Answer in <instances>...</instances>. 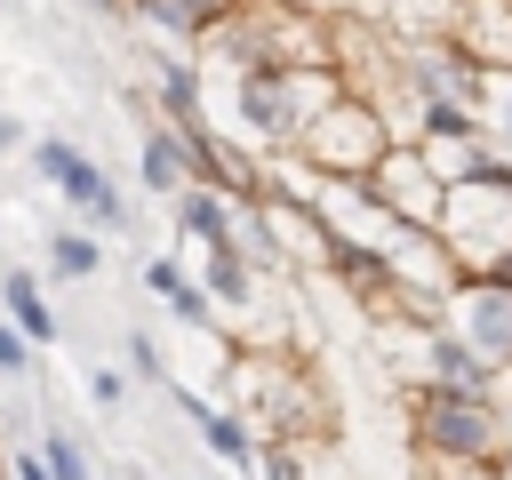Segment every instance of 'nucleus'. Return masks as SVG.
I'll return each instance as SVG.
<instances>
[{
	"label": "nucleus",
	"instance_id": "f257e3e1",
	"mask_svg": "<svg viewBox=\"0 0 512 480\" xmlns=\"http://www.w3.org/2000/svg\"><path fill=\"white\" fill-rule=\"evenodd\" d=\"M432 240L456 264V280H488L512 248V168H480V176L448 184L440 216H432Z\"/></svg>",
	"mask_w": 512,
	"mask_h": 480
},
{
	"label": "nucleus",
	"instance_id": "f03ea898",
	"mask_svg": "<svg viewBox=\"0 0 512 480\" xmlns=\"http://www.w3.org/2000/svg\"><path fill=\"white\" fill-rule=\"evenodd\" d=\"M384 144H400L392 136V120L368 104V96H336L320 120H304V136L288 144L312 176H336V184H360L376 160H384Z\"/></svg>",
	"mask_w": 512,
	"mask_h": 480
},
{
	"label": "nucleus",
	"instance_id": "7ed1b4c3",
	"mask_svg": "<svg viewBox=\"0 0 512 480\" xmlns=\"http://www.w3.org/2000/svg\"><path fill=\"white\" fill-rule=\"evenodd\" d=\"M336 96H344V80H336L328 64H296V72H240V120H248L272 152H288V144L304 136V120H320Z\"/></svg>",
	"mask_w": 512,
	"mask_h": 480
},
{
	"label": "nucleus",
	"instance_id": "20e7f679",
	"mask_svg": "<svg viewBox=\"0 0 512 480\" xmlns=\"http://www.w3.org/2000/svg\"><path fill=\"white\" fill-rule=\"evenodd\" d=\"M32 176L56 184L96 232H128V200H120V184H112L80 144H64V136H32Z\"/></svg>",
	"mask_w": 512,
	"mask_h": 480
},
{
	"label": "nucleus",
	"instance_id": "39448f33",
	"mask_svg": "<svg viewBox=\"0 0 512 480\" xmlns=\"http://www.w3.org/2000/svg\"><path fill=\"white\" fill-rule=\"evenodd\" d=\"M416 440H424V456H472V464H488L496 456V408L480 392L432 384V392H416Z\"/></svg>",
	"mask_w": 512,
	"mask_h": 480
},
{
	"label": "nucleus",
	"instance_id": "423d86ee",
	"mask_svg": "<svg viewBox=\"0 0 512 480\" xmlns=\"http://www.w3.org/2000/svg\"><path fill=\"white\" fill-rule=\"evenodd\" d=\"M360 192L384 208V224H400V232H432V216H440V184H432V168L416 160V144H384V160L360 176Z\"/></svg>",
	"mask_w": 512,
	"mask_h": 480
},
{
	"label": "nucleus",
	"instance_id": "0eeeda50",
	"mask_svg": "<svg viewBox=\"0 0 512 480\" xmlns=\"http://www.w3.org/2000/svg\"><path fill=\"white\" fill-rule=\"evenodd\" d=\"M448 320H456V344L472 360H512V288L504 280H456Z\"/></svg>",
	"mask_w": 512,
	"mask_h": 480
},
{
	"label": "nucleus",
	"instance_id": "6e6552de",
	"mask_svg": "<svg viewBox=\"0 0 512 480\" xmlns=\"http://www.w3.org/2000/svg\"><path fill=\"white\" fill-rule=\"evenodd\" d=\"M448 48L472 72H512V0H456Z\"/></svg>",
	"mask_w": 512,
	"mask_h": 480
},
{
	"label": "nucleus",
	"instance_id": "1a4fd4ad",
	"mask_svg": "<svg viewBox=\"0 0 512 480\" xmlns=\"http://www.w3.org/2000/svg\"><path fill=\"white\" fill-rule=\"evenodd\" d=\"M0 312H8V328H16L32 352L64 336V328H56V304H48V288H40L24 264H8V272H0Z\"/></svg>",
	"mask_w": 512,
	"mask_h": 480
},
{
	"label": "nucleus",
	"instance_id": "9d476101",
	"mask_svg": "<svg viewBox=\"0 0 512 480\" xmlns=\"http://www.w3.org/2000/svg\"><path fill=\"white\" fill-rule=\"evenodd\" d=\"M416 160L432 168V184L448 192V184H464V176H480V168H496V152L480 144V136H416Z\"/></svg>",
	"mask_w": 512,
	"mask_h": 480
},
{
	"label": "nucleus",
	"instance_id": "9b49d317",
	"mask_svg": "<svg viewBox=\"0 0 512 480\" xmlns=\"http://www.w3.org/2000/svg\"><path fill=\"white\" fill-rule=\"evenodd\" d=\"M224 8H232V0H136L128 16H144V24L168 32V40H200V32L224 24Z\"/></svg>",
	"mask_w": 512,
	"mask_h": 480
},
{
	"label": "nucleus",
	"instance_id": "f8f14e48",
	"mask_svg": "<svg viewBox=\"0 0 512 480\" xmlns=\"http://www.w3.org/2000/svg\"><path fill=\"white\" fill-rule=\"evenodd\" d=\"M176 224H184L200 248H224V240H232V200L208 192V184H184V192H176Z\"/></svg>",
	"mask_w": 512,
	"mask_h": 480
},
{
	"label": "nucleus",
	"instance_id": "ddd939ff",
	"mask_svg": "<svg viewBox=\"0 0 512 480\" xmlns=\"http://www.w3.org/2000/svg\"><path fill=\"white\" fill-rule=\"evenodd\" d=\"M136 168H144V184H152V192H168V200L192 184V176H184V136H176V128H144Z\"/></svg>",
	"mask_w": 512,
	"mask_h": 480
},
{
	"label": "nucleus",
	"instance_id": "4468645a",
	"mask_svg": "<svg viewBox=\"0 0 512 480\" xmlns=\"http://www.w3.org/2000/svg\"><path fill=\"white\" fill-rule=\"evenodd\" d=\"M184 416L200 424V440H208L224 464H240V472L256 464V440H248V424H240V416H216V408H208V400H192V392H184Z\"/></svg>",
	"mask_w": 512,
	"mask_h": 480
},
{
	"label": "nucleus",
	"instance_id": "2eb2a0df",
	"mask_svg": "<svg viewBox=\"0 0 512 480\" xmlns=\"http://www.w3.org/2000/svg\"><path fill=\"white\" fill-rule=\"evenodd\" d=\"M384 32H400V40H448V24H456V0H384V16H376Z\"/></svg>",
	"mask_w": 512,
	"mask_h": 480
},
{
	"label": "nucleus",
	"instance_id": "dca6fc26",
	"mask_svg": "<svg viewBox=\"0 0 512 480\" xmlns=\"http://www.w3.org/2000/svg\"><path fill=\"white\" fill-rule=\"evenodd\" d=\"M160 112H168V128L176 136H200L208 120H200V80H192V64H160Z\"/></svg>",
	"mask_w": 512,
	"mask_h": 480
},
{
	"label": "nucleus",
	"instance_id": "f3484780",
	"mask_svg": "<svg viewBox=\"0 0 512 480\" xmlns=\"http://www.w3.org/2000/svg\"><path fill=\"white\" fill-rule=\"evenodd\" d=\"M200 296H208V304H248V296H256V280H248V256H240V240H224V248H208V272H200Z\"/></svg>",
	"mask_w": 512,
	"mask_h": 480
},
{
	"label": "nucleus",
	"instance_id": "a211bd4d",
	"mask_svg": "<svg viewBox=\"0 0 512 480\" xmlns=\"http://www.w3.org/2000/svg\"><path fill=\"white\" fill-rule=\"evenodd\" d=\"M48 272L56 280H96L104 272V240L96 232H56L48 240Z\"/></svg>",
	"mask_w": 512,
	"mask_h": 480
},
{
	"label": "nucleus",
	"instance_id": "6ab92c4d",
	"mask_svg": "<svg viewBox=\"0 0 512 480\" xmlns=\"http://www.w3.org/2000/svg\"><path fill=\"white\" fill-rule=\"evenodd\" d=\"M40 464H48V480H96V464H88V448L64 432V424H48L40 432Z\"/></svg>",
	"mask_w": 512,
	"mask_h": 480
},
{
	"label": "nucleus",
	"instance_id": "aec40b11",
	"mask_svg": "<svg viewBox=\"0 0 512 480\" xmlns=\"http://www.w3.org/2000/svg\"><path fill=\"white\" fill-rule=\"evenodd\" d=\"M168 312H176V320H184V328H208V320H216V304H208V296H200V288H192V280H184V288H176V296H168Z\"/></svg>",
	"mask_w": 512,
	"mask_h": 480
},
{
	"label": "nucleus",
	"instance_id": "412c9836",
	"mask_svg": "<svg viewBox=\"0 0 512 480\" xmlns=\"http://www.w3.org/2000/svg\"><path fill=\"white\" fill-rule=\"evenodd\" d=\"M424 480H496V472L472 456H424Z\"/></svg>",
	"mask_w": 512,
	"mask_h": 480
},
{
	"label": "nucleus",
	"instance_id": "4be33fe9",
	"mask_svg": "<svg viewBox=\"0 0 512 480\" xmlns=\"http://www.w3.org/2000/svg\"><path fill=\"white\" fill-rule=\"evenodd\" d=\"M144 288H152V296L168 304V296L184 288V264H176V256H152V264H144Z\"/></svg>",
	"mask_w": 512,
	"mask_h": 480
},
{
	"label": "nucleus",
	"instance_id": "5701e85b",
	"mask_svg": "<svg viewBox=\"0 0 512 480\" xmlns=\"http://www.w3.org/2000/svg\"><path fill=\"white\" fill-rule=\"evenodd\" d=\"M24 368H32V344H24V336L0 320V376H24Z\"/></svg>",
	"mask_w": 512,
	"mask_h": 480
},
{
	"label": "nucleus",
	"instance_id": "b1692460",
	"mask_svg": "<svg viewBox=\"0 0 512 480\" xmlns=\"http://www.w3.org/2000/svg\"><path fill=\"white\" fill-rule=\"evenodd\" d=\"M0 480H48L40 448H16V456H0Z\"/></svg>",
	"mask_w": 512,
	"mask_h": 480
},
{
	"label": "nucleus",
	"instance_id": "393cba45",
	"mask_svg": "<svg viewBox=\"0 0 512 480\" xmlns=\"http://www.w3.org/2000/svg\"><path fill=\"white\" fill-rule=\"evenodd\" d=\"M88 400L96 408H120V368H88Z\"/></svg>",
	"mask_w": 512,
	"mask_h": 480
},
{
	"label": "nucleus",
	"instance_id": "a878e982",
	"mask_svg": "<svg viewBox=\"0 0 512 480\" xmlns=\"http://www.w3.org/2000/svg\"><path fill=\"white\" fill-rule=\"evenodd\" d=\"M128 368H136V376H160V344H152V336H128Z\"/></svg>",
	"mask_w": 512,
	"mask_h": 480
},
{
	"label": "nucleus",
	"instance_id": "bb28decb",
	"mask_svg": "<svg viewBox=\"0 0 512 480\" xmlns=\"http://www.w3.org/2000/svg\"><path fill=\"white\" fill-rule=\"evenodd\" d=\"M16 144H24V128H16V120H8V112H0V160H8V152H16Z\"/></svg>",
	"mask_w": 512,
	"mask_h": 480
},
{
	"label": "nucleus",
	"instance_id": "cd10ccee",
	"mask_svg": "<svg viewBox=\"0 0 512 480\" xmlns=\"http://www.w3.org/2000/svg\"><path fill=\"white\" fill-rule=\"evenodd\" d=\"M88 8H104V16H128V8H136V0H88Z\"/></svg>",
	"mask_w": 512,
	"mask_h": 480
},
{
	"label": "nucleus",
	"instance_id": "c85d7f7f",
	"mask_svg": "<svg viewBox=\"0 0 512 480\" xmlns=\"http://www.w3.org/2000/svg\"><path fill=\"white\" fill-rule=\"evenodd\" d=\"M488 280H504V288H512V248H504V264H496V272H488Z\"/></svg>",
	"mask_w": 512,
	"mask_h": 480
}]
</instances>
